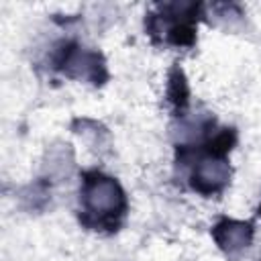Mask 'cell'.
<instances>
[{
  "label": "cell",
  "instance_id": "7a4b0ae2",
  "mask_svg": "<svg viewBox=\"0 0 261 261\" xmlns=\"http://www.w3.org/2000/svg\"><path fill=\"white\" fill-rule=\"evenodd\" d=\"M230 177V167L228 163L222 159V157H206L202 159L194 173H192V186L202 192V194H212V192H218Z\"/></svg>",
  "mask_w": 261,
  "mask_h": 261
},
{
  "label": "cell",
  "instance_id": "277c9868",
  "mask_svg": "<svg viewBox=\"0 0 261 261\" xmlns=\"http://www.w3.org/2000/svg\"><path fill=\"white\" fill-rule=\"evenodd\" d=\"M63 65H65L69 75L84 77V80H96L98 69H102V61L96 53H88V51H82L77 47L65 53Z\"/></svg>",
  "mask_w": 261,
  "mask_h": 261
},
{
  "label": "cell",
  "instance_id": "6da1fadb",
  "mask_svg": "<svg viewBox=\"0 0 261 261\" xmlns=\"http://www.w3.org/2000/svg\"><path fill=\"white\" fill-rule=\"evenodd\" d=\"M84 202L96 214H120L124 208V194L112 177L90 175L84 186Z\"/></svg>",
  "mask_w": 261,
  "mask_h": 261
},
{
  "label": "cell",
  "instance_id": "3957f363",
  "mask_svg": "<svg viewBox=\"0 0 261 261\" xmlns=\"http://www.w3.org/2000/svg\"><path fill=\"white\" fill-rule=\"evenodd\" d=\"M214 239L220 245V249L234 253L243 247H247L251 243L253 237V228L247 222H237V220H224L220 224H216L214 228Z\"/></svg>",
  "mask_w": 261,
  "mask_h": 261
}]
</instances>
